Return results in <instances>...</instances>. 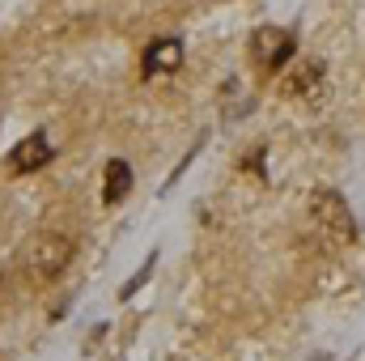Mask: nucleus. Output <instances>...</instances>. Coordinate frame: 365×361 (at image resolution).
Returning <instances> with one entry per match:
<instances>
[{
  "mask_svg": "<svg viewBox=\"0 0 365 361\" xmlns=\"http://www.w3.org/2000/svg\"><path fill=\"white\" fill-rule=\"evenodd\" d=\"M310 213H314V221H319V230H323L327 238H336V243H357V217H353V208L344 204L340 191H314V195H310Z\"/></svg>",
  "mask_w": 365,
  "mask_h": 361,
  "instance_id": "1",
  "label": "nucleus"
},
{
  "mask_svg": "<svg viewBox=\"0 0 365 361\" xmlns=\"http://www.w3.org/2000/svg\"><path fill=\"white\" fill-rule=\"evenodd\" d=\"M73 255H77V247H73L68 234H38L34 247H30V272L38 280H51L73 264Z\"/></svg>",
  "mask_w": 365,
  "mask_h": 361,
  "instance_id": "2",
  "label": "nucleus"
},
{
  "mask_svg": "<svg viewBox=\"0 0 365 361\" xmlns=\"http://www.w3.org/2000/svg\"><path fill=\"white\" fill-rule=\"evenodd\" d=\"M51 141H47V132H30V136H21L13 149H9V175H34V171H43L47 162H51Z\"/></svg>",
  "mask_w": 365,
  "mask_h": 361,
  "instance_id": "3",
  "label": "nucleus"
},
{
  "mask_svg": "<svg viewBox=\"0 0 365 361\" xmlns=\"http://www.w3.org/2000/svg\"><path fill=\"white\" fill-rule=\"evenodd\" d=\"M293 51H297V39H293L289 30H276V26L255 30V56H259V64H264V68L280 73V68L293 60Z\"/></svg>",
  "mask_w": 365,
  "mask_h": 361,
  "instance_id": "4",
  "label": "nucleus"
},
{
  "mask_svg": "<svg viewBox=\"0 0 365 361\" xmlns=\"http://www.w3.org/2000/svg\"><path fill=\"white\" fill-rule=\"evenodd\" d=\"M182 68V39L179 34H162L149 51H145V60H140V73L145 77H170V73H179Z\"/></svg>",
  "mask_w": 365,
  "mask_h": 361,
  "instance_id": "5",
  "label": "nucleus"
},
{
  "mask_svg": "<svg viewBox=\"0 0 365 361\" xmlns=\"http://www.w3.org/2000/svg\"><path fill=\"white\" fill-rule=\"evenodd\" d=\"M289 98H319L323 93V60H306L293 68V77L284 81Z\"/></svg>",
  "mask_w": 365,
  "mask_h": 361,
  "instance_id": "6",
  "label": "nucleus"
},
{
  "mask_svg": "<svg viewBox=\"0 0 365 361\" xmlns=\"http://www.w3.org/2000/svg\"><path fill=\"white\" fill-rule=\"evenodd\" d=\"M102 179H106L102 183V204H110V208L123 204V195L132 191V166H128L123 158H110L106 171H102Z\"/></svg>",
  "mask_w": 365,
  "mask_h": 361,
  "instance_id": "7",
  "label": "nucleus"
},
{
  "mask_svg": "<svg viewBox=\"0 0 365 361\" xmlns=\"http://www.w3.org/2000/svg\"><path fill=\"white\" fill-rule=\"evenodd\" d=\"M153 268H158V251H149V255H145V264H140V268H136V276H132V280H128V285L119 289V298L128 302V298H132V293H136V289H140V285L149 280V272H153Z\"/></svg>",
  "mask_w": 365,
  "mask_h": 361,
  "instance_id": "8",
  "label": "nucleus"
}]
</instances>
